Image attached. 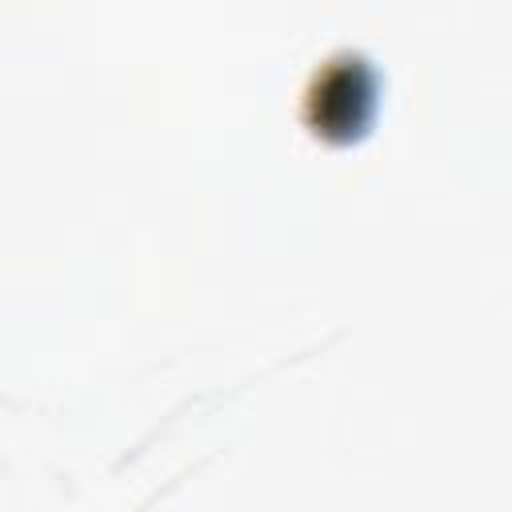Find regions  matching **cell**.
<instances>
[{"label": "cell", "mask_w": 512, "mask_h": 512, "mask_svg": "<svg viewBox=\"0 0 512 512\" xmlns=\"http://www.w3.org/2000/svg\"><path fill=\"white\" fill-rule=\"evenodd\" d=\"M380 72L360 52H328L316 60L312 80L304 84V100L312 104L316 132L360 136L372 128L380 108Z\"/></svg>", "instance_id": "6da1fadb"}]
</instances>
